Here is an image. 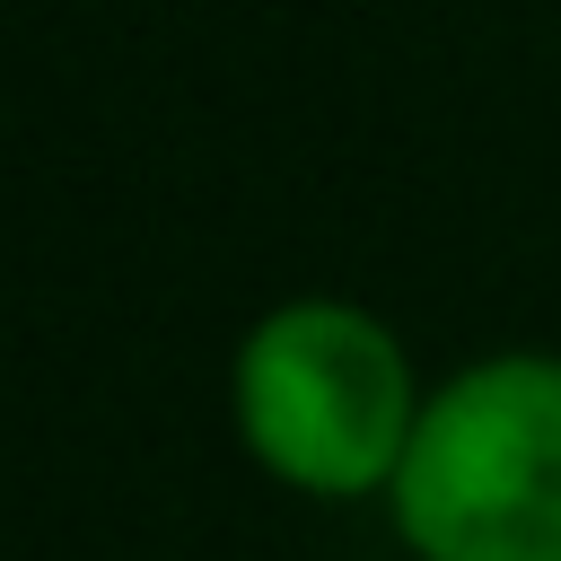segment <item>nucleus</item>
<instances>
[{
  "label": "nucleus",
  "mask_w": 561,
  "mask_h": 561,
  "mask_svg": "<svg viewBox=\"0 0 561 561\" xmlns=\"http://www.w3.org/2000/svg\"><path fill=\"white\" fill-rule=\"evenodd\" d=\"M421 561H561V359L500 351L421 403L394 473Z\"/></svg>",
  "instance_id": "obj_1"
},
{
  "label": "nucleus",
  "mask_w": 561,
  "mask_h": 561,
  "mask_svg": "<svg viewBox=\"0 0 561 561\" xmlns=\"http://www.w3.org/2000/svg\"><path fill=\"white\" fill-rule=\"evenodd\" d=\"M237 421H245V447L280 482L351 500V491H394L421 403H412V368L377 316H359L342 298H298L245 333Z\"/></svg>",
  "instance_id": "obj_2"
}]
</instances>
